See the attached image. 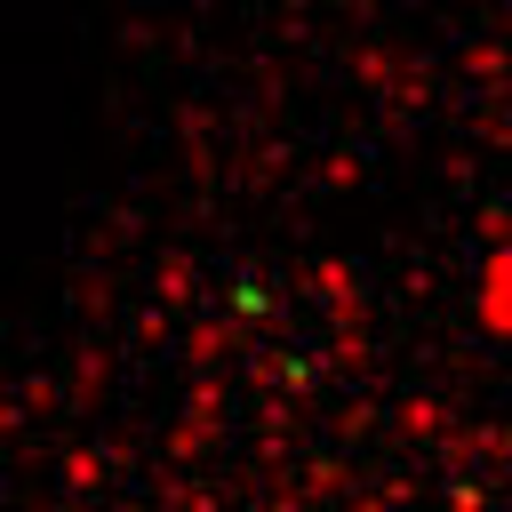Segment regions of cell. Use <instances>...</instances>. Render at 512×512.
Returning <instances> with one entry per match:
<instances>
[{"mask_svg": "<svg viewBox=\"0 0 512 512\" xmlns=\"http://www.w3.org/2000/svg\"><path fill=\"white\" fill-rule=\"evenodd\" d=\"M488 320H496V328H512V248L488 264Z\"/></svg>", "mask_w": 512, "mask_h": 512, "instance_id": "cell-1", "label": "cell"}]
</instances>
